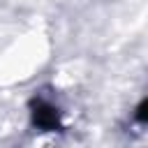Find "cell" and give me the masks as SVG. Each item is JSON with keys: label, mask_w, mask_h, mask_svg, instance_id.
Instances as JSON below:
<instances>
[{"label": "cell", "mask_w": 148, "mask_h": 148, "mask_svg": "<svg viewBox=\"0 0 148 148\" xmlns=\"http://www.w3.org/2000/svg\"><path fill=\"white\" fill-rule=\"evenodd\" d=\"M32 118L44 130H56L58 127V111L53 106H49V104H37L35 111H32Z\"/></svg>", "instance_id": "obj_1"}, {"label": "cell", "mask_w": 148, "mask_h": 148, "mask_svg": "<svg viewBox=\"0 0 148 148\" xmlns=\"http://www.w3.org/2000/svg\"><path fill=\"white\" fill-rule=\"evenodd\" d=\"M136 118L141 120V123H148V99L139 106V111H136Z\"/></svg>", "instance_id": "obj_2"}]
</instances>
